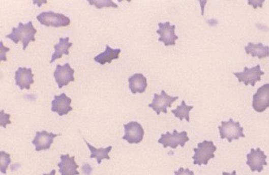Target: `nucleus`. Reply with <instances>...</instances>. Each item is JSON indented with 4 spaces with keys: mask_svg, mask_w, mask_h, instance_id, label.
<instances>
[{
    "mask_svg": "<svg viewBox=\"0 0 269 175\" xmlns=\"http://www.w3.org/2000/svg\"><path fill=\"white\" fill-rule=\"evenodd\" d=\"M36 34L37 30L34 26L33 22L30 21L25 24L19 23L18 26L13 27L11 34L7 35L6 37L10 39L15 44H17L19 42H23V50H25L31 42H35V35Z\"/></svg>",
    "mask_w": 269,
    "mask_h": 175,
    "instance_id": "1",
    "label": "nucleus"
},
{
    "mask_svg": "<svg viewBox=\"0 0 269 175\" xmlns=\"http://www.w3.org/2000/svg\"><path fill=\"white\" fill-rule=\"evenodd\" d=\"M216 148L213 141L204 140L198 143L197 149H194L195 155L192 156L194 164L202 165L208 164V161L215 157Z\"/></svg>",
    "mask_w": 269,
    "mask_h": 175,
    "instance_id": "2",
    "label": "nucleus"
},
{
    "mask_svg": "<svg viewBox=\"0 0 269 175\" xmlns=\"http://www.w3.org/2000/svg\"><path fill=\"white\" fill-rule=\"evenodd\" d=\"M218 129L221 139L226 138L230 143L232 140L239 139L240 137H245V135L243 133V128L240 122H234L231 118L227 122H222Z\"/></svg>",
    "mask_w": 269,
    "mask_h": 175,
    "instance_id": "3",
    "label": "nucleus"
},
{
    "mask_svg": "<svg viewBox=\"0 0 269 175\" xmlns=\"http://www.w3.org/2000/svg\"><path fill=\"white\" fill-rule=\"evenodd\" d=\"M188 141H190V137H188V132L187 131H182L178 132L177 130H173L172 133L166 132V133L162 134V136L158 139L160 144H162L163 149L171 148L175 149L180 147H184Z\"/></svg>",
    "mask_w": 269,
    "mask_h": 175,
    "instance_id": "4",
    "label": "nucleus"
},
{
    "mask_svg": "<svg viewBox=\"0 0 269 175\" xmlns=\"http://www.w3.org/2000/svg\"><path fill=\"white\" fill-rule=\"evenodd\" d=\"M39 23L44 26L66 27L70 24V19L63 14L53 11L42 12L37 15Z\"/></svg>",
    "mask_w": 269,
    "mask_h": 175,
    "instance_id": "5",
    "label": "nucleus"
},
{
    "mask_svg": "<svg viewBox=\"0 0 269 175\" xmlns=\"http://www.w3.org/2000/svg\"><path fill=\"white\" fill-rule=\"evenodd\" d=\"M178 99V96H171V95H167L166 92L164 90H162L161 95H157V94L154 95L153 103H150L148 107L152 108L157 115H160L161 112L166 114L167 108L171 107V104Z\"/></svg>",
    "mask_w": 269,
    "mask_h": 175,
    "instance_id": "6",
    "label": "nucleus"
},
{
    "mask_svg": "<svg viewBox=\"0 0 269 175\" xmlns=\"http://www.w3.org/2000/svg\"><path fill=\"white\" fill-rule=\"evenodd\" d=\"M125 135L122 139L127 140L129 144H139L143 140L144 130L140 123L137 122H130L124 124Z\"/></svg>",
    "mask_w": 269,
    "mask_h": 175,
    "instance_id": "7",
    "label": "nucleus"
},
{
    "mask_svg": "<svg viewBox=\"0 0 269 175\" xmlns=\"http://www.w3.org/2000/svg\"><path fill=\"white\" fill-rule=\"evenodd\" d=\"M266 158L267 156L259 148L257 149H251L250 154L247 155V164L251 171L261 172L263 167L267 165Z\"/></svg>",
    "mask_w": 269,
    "mask_h": 175,
    "instance_id": "8",
    "label": "nucleus"
},
{
    "mask_svg": "<svg viewBox=\"0 0 269 175\" xmlns=\"http://www.w3.org/2000/svg\"><path fill=\"white\" fill-rule=\"evenodd\" d=\"M264 74L265 73L260 69L259 64H258L254 68H251V69L245 67L243 72L233 73V75L238 78L239 82H243L245 84V85L251 84L252 86H255L257 82L261 80V76H263Z\"/></svg>",
    "mask_w": 269,
    "mask_h": 175,
    "instance_id": "9",
    "label": "nucleus"
},
{
    "mask_svg": "<svg viewBox=\"0 0 269 175\" xmlns=\"http://www.w3.org/2000/svg\"><path fill=\"white\" fill-rule=\"evenodd\" d=\"M74 74L75 70L70 67L69 63H66L63 66H56V70L54 71L53 76L58 88L61 89L65 85H68L70 82H74Z\"/></svg>",
    "mask_w": 269,
    "mask_h": 175,
    "instance_id": "10",
    "label": "nucleus"
},
{
    "mask_svg": "<svg viewBox=\"0 0 269 175\" xmlns=\"http://www.w3.org/2000/svg\"><path fill=\"white\" fill-rule=\"evenodd\" d=\"M158 25L159 29L156 31V34L160 35L158 41L163 42L165 46H174L176 41L178 39V36L175 34L176 25L174 24L171 25L170 22L159 23Z\"/></svg>",
    "mask_w": 269,
    "mask_h": 175,
    "instance_id": "11",
    "label": "nucleus"
},
{
    "mask_svg": "<svg viewBox=\"0 0 269 175\" xmlns=\"http://www.w3.org/2000/svg\"><path fill=\"white\" fill-rule=\"evenodd\" d=\"M252 107L257 112H263L269 107V84H263L253 95Z\"/></svg>",
    "mask_w": 269,
    "mask_h": 175,
    "instance_id": "12",
    "label": "nucleus"
},
{
    "mask_svg": "<svg viewBox=\"0 0 269 175\" xmlns=\"http://www.w3.org/2000/svg\"><path fill=\"white\" fill-rule=\"evenodd\" d=\"M71 102V98L67 96L65 93H62L59 95H55L53 101L51 102V110L53 112H57L59 116L68 114L69 111L73 110Z\"/></svg>",
    "mask_w": 269,
    "mask_h": 175,
    "instance_id": "13",
    "label": "nucleus"
},
{
    "mask_svg": "<svg viewBox=\"0 0 269 175\" xmlns=\"http://www.w3.org/2000/svg\"><path fill=\"white\" fill-rule=\"evenodd\" d=\"M57 136H59V134L57 135L51 132H47L46 130L37 131L35 139L33 140V145H35V150L37 152H40L42 150H47L50 149L53 143L54 138Z\"/></svg>",
    "mask_w": 269,
    "mask_h": 175,
    "instance_id": "14",
    "label": "nucleus"
},
{
    "mask_svg": "<svg viewBox=\"0 0 269 175\" xmlns=\"http://www.w3.org/2000/svg\"><path fill=\"white\" fill-rule=\"evenodd\" d=\"M15 84L19 86L21 90H29L31 84H34V74L31 68H18L15 71Z\"/></svg>",
    "mask_w": 269,
    "mask_h": 175,
    "instance_id": "15",
    "label": "nucleus"
},
{
    "mask_svg": "<svg viewBox=\"0 0 269 175\" xmlns=\"http://www.w3.org/2000/svg\"><path fill=\"white\" fill-rule=\"evenodd\" d=\"M61 163L57 164L61 175H79L77 168L78 164L75 161V156L69 155H61Z\"/></svg>",
    "mask_w": 269,
    "mask_h": 175,
    "instance_id": "16",
    "label": "nucleus"
},
{
    "mask_svg": "<svg viewBox=\"0 0 269 175\" xmlns=\"http://www.w3.org/2000/svg\"><path fill=\"white\" fill-rule=\"evenodd\" d=\"M129 89L133 95L137 93H144L147 88V79L146 77L141 74L137 73L130 76L129 78Z\"/></svg>",
    "mask_w": 269,
    "mask_h": 175,
    "instance_id": "17",
    "label": "nucleus"
},
{
    "mask_svg": "<svg viewBox=\"0 0 269 175\" xmlns=\"http://www.w3.org/2000/svg\"><path fill=\"white\" fill-rule=\"evenodd\" d=\"M245 51L248 55L250 54L252 57H258L259 60L269 57V46L264 45L262 43L254 44L252 42H249L245 47Z\"/></svg>",
    "mask_w": 269,
    "mask_h": 175,
    "instance_id": "18",
    "label": "nucleus"
},
{
    "mask_svg": "<svg viewBox=\"0 0 269 175\" xmlns=\"http://www.w3.org/2000/svg\"><path fill=\"white\" fill-rule=\"evenodd\" d=\"M72 46L73 43L69 42V37L59 39V42L54 45V53L52 55V57H51V61L49 62L53 63L54 61H57L58 59H61L63 54L69 55V48H71Z\"/></svg>",
    "mask_w": 269,
    "mask_h": 175,
    "instance_id": "19",
    "label": "nucleus"
},
{
    "mask_svg": "<svg viewBox=\"0 0 269 175\" xmlns=\"http://www.w3.org/2000/svg\"><path fill=\"white\" fill-rule=\"evenodd\" d=\"M122 52L121 49H111L110 46L106 45V50L103 53L99 54L95 57V61L101 64V65H104L106 63H111V61L114 60H117L119 53Z\"/></svg>",
    "mask_w": 269,
    "mask_h": 175,
    "instance_id": "20",
    "label": "nucleus"
},
{
    "mask_svg": "<svg viewBox=\"0 0 269 175\" xmlns=\"http://www.w3.org/2000/svg\"><path fill=\"white\" fill-rule=\"evenodd\" d=\"M84 142H85V144H86L88 149H89L90 152H91L90 158H96L97 164H102V161H103V159H108V160H110V156H109V154H110V150L112 149V147H111V145H110V147H107V148L96 149L95 147L90 145L87 141L84 140Z\"/></svg>",
    "mask_w": 269,
    "mask_h": 175,
    "instance_id": "21",
    "label": "nucleus"
},
{
    "mask_svg": "<svg viewBox=\"0 0 269 175\" xmlns=\"http://www.w3.org/2000/svg\"><path fill=\"white\" fill-rule=\"evenodd\" d=\"M193 109V106H189L187 105L185 101H182V104L177 107L175 110H171V112L174 114L176 118H178L181 121L185 119L187 122H190V110Z\"/></svg>",
    "mask_w": 269,
    "mask_h": 175,
    "instance_id": "22",
    "label": "nucleus"
},
{
    "mask_svg": "<svg viewBox=\"0 0 269 175\" xmlns=\"http://www.w3.org/2000/svg\"><path fill=\"white\" fill-rule=\"evenodd\" d=\"M11 163V156L8 153L1 151L0 152V171L2 173H7L8 165Z\"/></svg>",
    "mask_w": 269,
    "mask_h": 175,
    "instance_id": "23",
    "label": "nucleus"
},
{
    "mask_svg": "<svg viewBox=\"0 0 269 175\" xmlns=\"http://www.w3.org/2000/svg\"><path fill=\"white\" fill-rule=\"evenodd\" d=\"M88 3L90 5H94L99 9L103 8V7L117 8V5L113 3L111 0H88Z\"/></svg>",
    "mask_w": 269,
    "mask_h": 175,
    "instance_id": "24",
    "label": "nucleus"
},
{
    "mask_svg": "<svg viewBox=\"0 0 269 175\" xmlns=\"http://www.w3.org/2000/svg\"><path fill=\"white\" fill-rule=\"evenodd\" d=\"M0 125L1 127H4L6 128L7 127V124H10L11 123V121L9 120L10 118V115L6 114L4 112V110H1L0 111Z\"/></svg>",
    "mask_w": 269,
    "mask_h": 175,
    "instance_id": "25",
    "label": "nucleus"
},
{
    "mask_svg": "<svg viewBox=\"0 0 269 175\" xmlns=\"http://www.w3.org/2000/svg\"><path fill=\"white\" fill-rule=\"evenodd\" d=\"M175 175H195L192 171H190L189 168H180L178 171H175Z\"/></svg>",
    "mask_w": 269,
    "mask_h": 175,
    "instance_id": "26",
    "label": "nucleus"
},
{
    "mask_svg": "<svg viewBox=\"0 0 269 175\" xmlns=\"http://www.w3.org/2000/svg\"><path fill=\"white\" fill-rule=\"evenodd\" d=\"M223 175H237L236 174V171H233L231 173H229V172H223Z\"/></svg>",
    "mask_w": 269,
    "mask_h": 175,
    "instance_id": "27",
    "label": "nucleus"
},
{
    "mask_svg": "<svg viewBox=\"0 0 269 175\" xmlns=\"http://www.w3.org/2000/svg\"><path fill=\"white\" fill-rule=\"evenodd\" d=\"M56 174V171L55 170H52L50 171V173H43L42 175H55Z\"/></svg>",
    "mask_w": 269,
    "mask_h": 175,
    "instance_id": "28",
    "label": "nucleus"
}]
</instances>
